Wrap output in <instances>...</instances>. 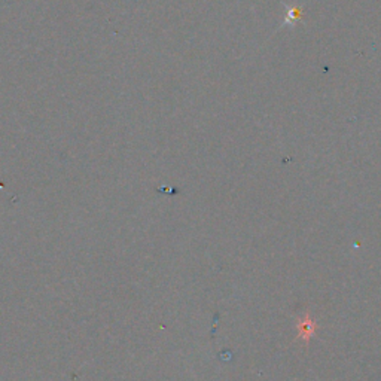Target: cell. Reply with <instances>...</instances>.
I'll return each mask as SVG.
<instances>
[{
  "label": "cell",
  "mask_w": 381,
  "mask_h": 381,
  "mask_svg": "<svg viewBox=\"0 0 381 381\" xmlns=\"http://www.w3.org/2000/svg\"><path fill=\"white\" fill-rule=\"evenodd\" d=\"M316 328H317L316 327V322L312 317H310V316H305L298 323V334H300V336L303 338V340L305 343H308L310 338H312L315 335Z\"/></svg>",
  "instance_id": "1"
}]
</instances>
